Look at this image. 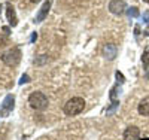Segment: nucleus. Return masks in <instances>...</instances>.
Here are the masks:
<instances>
[{"mask_svg": "<svg viewBox=\"0 0 149 140\" xmlns=\"http://www.w3.org/2000/svg\"><path fill=\"white\" fill-rule=\"evenodd\" d=\"M14 104H15V97L14 95H6L3 103H2V109H0V116H6L12 112L14 109Z\"/></svg>", "mask_w": 149, "mask_h": 140, "instance_id": "5", "label": "nucleus"}, {"mask_svg": "<svg viewBox=\"0 0 149 140\" xmlns=\"http://www.w3.org/2000/svg\"><path fill=\"white\" fill-rule=\"evenodd\" d=\"M6 15H8V20H9V24L14 27V25H17V15H15V9H14V6H10V5H8V9H6Z\"/></svg>", "mask_w": 149, "mask_h": 140, "instance_id": "10", "label": "nucleus"}, {"mask_svg": "<svg viewBox=\"0 0 149 140\" xmlns=\"http://www.w3.org/2000/svg\"><path fill=\"white\" fill-rule=\"evenodd\" d=\"M143 33H145V36H149V21H148V24H146V27H145Z\"/></svg>", "mask_w": 149, "mask_h": 140, "instance_id": "14", "label": "nucleus"}, {"mask_svg": "<svg viewBox=\"0 0 149 140\" xmlns=\"http://www.w3.org/2000/svg\"><path fill=\"white\" fill-rule=\"evenodd\" d=\"M122 137H124V140H140V130L134 125L127 127Z\"/></svg>", "mask_w": 149, "mask_h": 140, "instance_id": "7", "label": "nucleus"}, {"mask_svg": "<svg viewBox=\"0 0 149 140\" xmlns=\"http://www.w3.org/2000/svg\"><path fill=\"white\" fill-rule=\"evenodd\" d=\"M29 79H30V78H29L27 75H22V76H21V81H19V84H21V85H22V84H26V82H29Z\"/></svg>", "mask_w": 149, "mask_h": 140, "instance_id": "13", "label": "nucleus"}, {"mask_svg": "<svg viewBox=\"0 0 149 140\" xmlns=\"http://www.w3.org/2000/svg\"><path fill=\"white\" fill-rule=\"evenodd\" d=\"M85 109V100L82 97H72L67 103L64 104V113L67 116H74Z\"/></svg>", "mask_w": 149, "mask_h": 140, "instance_id": "1", "label": "nucleus"}, {"mask_svg": "<svg viewBox=\"0 0 149 140\" xmlns=\"http://www.w3.org/2000/svg\"><path fill=\"white\" fill-rule=\"evenodd\" d=\"M143 2H145V3H148V5H149V0H143Z\"/></svg>", "mask_w": 149, "mask_h": 140, "instance_id": "16", "label": "nucleus"}, {"mask_svg": "<svg viewBox=\"0 0 149 140\" xmlns=\"http://www.w3.org/2000/svg\"><path fill=\"white\" fill-rule=\"evenodd\" d=\"M137 112L140 113L142 116H149V97H145L139 103Z\"/></svg>", "mask_w": 149, "mask_h": 140, "instance_id": "9", "label": "nucleus"}, {"mask_svg": "<svg viewBox=\"0 0 149 140\" xmlns=\"http://www.w3.org/2000/svg\"><path fill=\"white\" fill-rule=\"evenodd\" d=\"M102 52H103V57H104L106 60L112 61V60H115V57H116V54H118V48H116L115 43H106V45L103 46Z\"/></svg>", "mask_w": 149, "mask_h": 140, "instance_id": "6", "label": "nucleus"}, {"mask_svg": "<svg viewBox=\"0 0 149 140\" xmlns=\"http://www.w3.org/2000/svg\"><path fill=\"white\" fill-rule=\"evenodd\" d=\"M49 9H51V2H49V0H46V2L42 5V8L39 9V12H37L34 22H42V21H43V20L48 17V12H49Z\"/></svg>", "mask_w": 149, "mask_h": 140, "instance_id": "8", "label": "nucleus"}, {"mask_svg": "<svg viewBox=\"0 0 149 140\" xmlns=\"http://www.w3.org/2000/svg\"><path fill=\"white\" fill-rule=\"evenodd\" d=\"M109 10L113 15H122L124 12L127 10V5L124 0H112L109 3Z\"/></svg>", "mask_w": 149, "mask_h": 140, "instance_id": "4", "label": "nucleus"}, {"mask_svg": "<svg viewBox=\"0 0 149 140\" xmlns=\"http://www.w3.org/2000/svg\"><path fill=\"white\" fill-rule=\"evenodd\" d=\"M142 63H143V66H145V67L149 66V45L145 48L143 54H142Z\"/></svg>", "mask_w": 149, "mask_h": 140, "instance_id": "11", "label": "nucleus"}, {"mask_svg": "<svg viewBox=\"0 0 149 140\" xmlns=\"http://www.w3.org/2000/svg\"><path fill=\"white\" fill-rule=\"evenodd\" d=\"M30 2H33V3H37V2H40V0H30Z\"/></svg>", "mask_w": 149, "mask_h": 140, "instance_id": "15", "label": "nucleus"}, {"mask_svg": "<svg viewBox=\"0 0 149 140\" xmlns=\"http://www.w3.org/2000/svg\"><path fill=\"white\" fill-rule=\"evenodd\" d=\"M137 15H139L137 8H130L128 9V17H137Z\"/></svg>", "mask_w": 149, "mask_h": 140, "instance_id": "12", "label": "nucleus"}, {"mask_svg": "<svg viewBox=\"0 0 149 140\" xmlns=\"http://www.w3.org/2000/svg\"><path fill=\"white\" fill-rule=\"evenodd\" d=\"M143 140H149V139H143Z\"/></svg>", "mask_w": 149, "mask_h": 140, "instance_id": "17", "label": "nucleus"}, {"mask_svg": "<svg viewBox=\"0 0 149 140\" xmlns=\"http://www.w3.org/2000/svg\"><path fill=\"white\" fill-rule=\"evenodd\" d=\"M21 60V51L18 48H10L2 54V61L6 66H17Z\"/></svg>", "mask_w": 149, "mask_h": 140, "instance_id": "3", "label": "nucleus"}, {"mask_svg": "<svg viewBox=\"0 0 149 140\" xmlns=\"http://www.w3.org/2000/svg\"><path fill=\"white\" fill-rule=\"evenodd\" d=\"M29 104L36 110H45L48 107V97L40 91H34L29 97Z\"/></svg>", "mask_w": 149, "mask_h": 140, "instance_id": "2", "label": "nucleus"}]
</instances>
